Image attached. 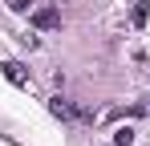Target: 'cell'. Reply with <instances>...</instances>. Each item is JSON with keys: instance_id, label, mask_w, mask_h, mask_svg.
<instances>
[{"instance_id": "obj_1", "label": "cell", "mask_w": 150, "mask_h": 146, "mask_svg": "<svg viewBox=\"0 0 150 146\" xmlns=\"http://www.w3.org/2000/svg\"><path fill=\"white\" fill-rule=\"evenodd\" d=\"M57 24H61V12L57 8H49V4L45 8H33V28H57Z\"/></svg>"}, {"instance_id": "obj_2", "label": "cell", "mask_w": 150, "mask_h": 146, "mask_svg": "<svg viewBox=\"0 0 150 146\" xmlns=\"http://www.w3.org/2000/svg\"><path fill=\"white\" fill-rule=\"evenodd\" d=\"M49 114H53V118H61V122H73V118H77V110L65 101V97H49Z\"/></svg>"}, {"instance_id": "obj_3", "label": "cell", "mask_w": 150, "mask_h": 146, "mask_svg": "<svg viewBox=\"0 0 150 146\" xmlns=\"http://www.w3.org/2000/svg\"><path fill=\"white\" fill-rule=\"evenodd\" d=\"M4 77H8L12 85H28V69L21 61H4Z\"/></svg>"}, {"instance_id": "obj_4", "label": "cell", "mask_w": 150, "mask_h": 146, "mask_svg": "<svg viewBox=\"0 0 150 146\" xmlns=\"http://www.w3.org/2000/svg\"><path fill=\"white\" fill-rule=\"evenodd\" d=\"M146 16H150V0H138L130 12V24H146Z\"/></svg>"}, {"instance_id": "obj_5", "label": "cell", "mask_w": 150, "mask_h": 146, "mask_svg": "<svg viewBox=\"0 0 150 146\" xmlns=\"http://www.w3.org/2000/svg\"><path fill=\"white\" fill-rule=\"evenodd\" d=\"M114 146H134V126H118L114 130Z\"/></svg>"}, {"instance_id": "obj_6", "label": "cell", "mask_w": 150, "mask_h": 146, "mask_svg": "<svg viewBox=\"0 0 150 146\" xmlns=\"http://www.w3.org/2000/svg\"><path fill=\"white\" fill-rule=\"evenodd\" d=\"M4 4H8L12 12H28V4H33V0H4Z\"/></svg>"}, {"instance_id": "obj_7", "label": "cell", "mask_w": 150, "mask_h": 146, "mask_svg": "<svg viewBox=\"0 0 150 146\" xmlns=\"http://www.w3.org/2000/svg\"><path fill=\"white\" fill-rule=\"evenodd\" d=\"M142 114H150V106H142Z\"/></svg>"}]
</instances>
